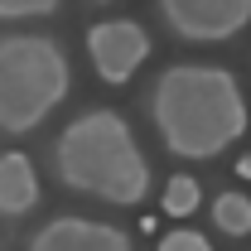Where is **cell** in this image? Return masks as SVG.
I'll list each match as a JSON object with an SVG mask.
<instances>
[{"instance_id": "cell-6", "label": "cell", "mask_w": 251, "mask_h": 251, "mask_svg": "<svg viewBox=\"0 0 251 251\" xmlns=\"http://www.w3.org/2000/svg\"><path fill=\"white\" fill-rule=\"evenodd\" d=\"M29 251H135V247H130V237L121 227H111V222L63 213V218L44 222L29 237Z\"/></svg>"}, {"instance_id": "cell-3", "label": "cell", "mask_w": 251, "mask_h": 251, "mask_svg": "<svg viewBox=\"0 0 251 251\" xmlns=\"http://www.w3.org/2000/svg\"><path fill=\"white\" fill-rule=\"evenodd\" d=\"M73 87V63L49 34H5L0 39V130L25 135L58 111Z\"/></svg>"}, {"instance_id": "cell-7", "label": "cell", "mask_w": 251, "mask_h": 251, "mask_svg": "<svg viewBox=\"0 0 251 251\" xmlns=\"http://www.w3.org/2000/svg\"><path fill=\"white\" fill-rule=\"evenodd\" d=\"M34 203H39V174L29 155L5 150L0 155V218H25Z\"/></svg>"}, {"instance_id": "cell-1", "label": "cell", "mask_w": 251, "mask_h": 251, "mask_svg": "<svg viewBox=\"0 0 251 251\" xmlns=\"http://www.w3.org/2000/svg\"><path fill=\"white\" fill-rule=\"evenodd\" d=\"M150 116L164 150L179 159H218L247 135L242 82L213 63H174L155 77Z\"/></svg>"}, {"instance_id": "cell-9", "label": "cell", "mask_w": 251, "mask_h": 251, "mask_svg": "<svg viewBox=\"0 0 251 251\" xmlns=\"http://www.w3.org/2000/svg\"><path fill=\"white\" fill-rule=\"evenodd\" d=\"M193 208H198V179L174 174V179L164 184V213H169V218H188Z\"/></svg>"}, {"instance_id": "cell-11", "label": "cell", "mask_w": 251, "mask_h": 251, "mask_svg": "<svg viewBox=\"0 0 251 251\" xmlns=\"http://www.w3.org/2000/svg\"><path fill=\"white\" fill-rule=\"evenodd\" d=\"M159 251H213V247H208V237H203V232L179 227V232H164V237H159Z\"/></svg>"}, {"instance_id": "cell-5", "label": "cell", "mask_w": 251, "mask_h": 251, "mask_svg": "<svg viewBox=\"0 0 251 251\" xmlns=\"http://www.w3.org/2000/svg\"><path fill=\"white\" fill-rule=\"evenodd\" d=\"M87 58H92V68H97L101 82L126 87V82L135 77V68L150 58V34L140 29L135 20L92 25V29H87Z\"/></svg>"}, {"instance_id": "cell-2", "label": "cell", "mask_w": 251, "mask_h": 251, "mask_svg": "<svg viewBox=\"0 0 251 251\" xmlns=\"http://www.w3.org/2000/svg\"><path fill=\"white\" fill-rule=\"evenodd\" d=\"M53 174L73 193H87L116 208H135L150 193V164L140 155V140L121 111H82L53 140Z\"/></svg>"}, {"instance_id": "cell-4", "label": "cell", "mask_w": 251, "mask_h": 251, "mask_svg": "<svg viewBox=\"0 0 251 251\" xmlns=\"http://www.w3.org/2000/svg\"><path fill=\"white\" fill-rule=\"evenodd\" d=\"M159 10L188 44H227L251 25V0H159Z\"/></svg>"}, {"instance_id": "cell-10", "label": "cell", "mask_w": 251, "mask_h": 251, "mask_svg": "<svg viewBox=\"0 0 251 251\" xmlns=\"http://www.w3.org/2000/svg\"><path fill=\"white\" fill-rule=\"evenodd\" d=\"M53 10H58V0H0V20H39Z\"/></svg>"}, {"instance_id": "cell-12", "label": "cell", "mask_w": 251, "mask_h": 251, "mask_svg": "<svg viewBox=\"0 0 251 251\" xmlns=\"http://www.w3.org/2000/svg\"><path fill=\"white\" fill-rule=\"evenodd\" d=\"M237 174H242V179H251V155L242 159V164H237Z\"/></svg>"}, {"instance_id": "cell-8", "label": "cell", "mask_w": 251, "mask_h": 251, "mask_svg": "<svg viewBox=\"0 0 251 251\" xmlns=\"http://www.w3.org/2000/svg\"><path fill=\"white\" fill-rule=\"evenodd\" d=\"M213 222H218L222 237H251V198L242 193V188L218 193V203H213Z\"/></svg>"}]
</instances>
